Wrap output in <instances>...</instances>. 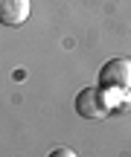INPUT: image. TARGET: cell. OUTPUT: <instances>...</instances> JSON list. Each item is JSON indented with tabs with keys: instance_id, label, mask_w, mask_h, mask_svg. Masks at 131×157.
<instances>
[{
	"instance_id": "277c9868",
	"label": "cell",
	"mask_w": 131,
	"mask_h": 157,
	"mask_svg": "<svg viewBox=\"0 0 131 157\" xmlns=\"http://www.w3.org/2000/svg\"><path fill=\"white\" fill-rule=\"evenodd\" d=\"M52 154H56V157H64V154L73 157V151H70V148H58V151H52Z\"/></svg>"
},
{
	"instance_id": "3957f363",
	"label": "cell",
	"mask_w": 131,
	"mask_h": 157,
	"mask_svg": "<svg viewBox=\"0 0 131 157\" xmlns=\"http://www.w3.org/2000/svg\"><path fill=\"white\" fill-rule=\"evenodd\" d=\"M32 3L29 0H0V23L3 26H21L29 17Z\"/></svg>"
},
{
	"instance_id": "6da1fadb",
	"label": "cell",
	"mask_w": 131,
	"mask_h": 157,
	"mask_svg": "<svg viewBox=\"0 0 131 157\" xmlns=\"http://www.w3.org/2000/svg\"><path fill=\"white\" fill-rule=\"evenodd\" d=\"M76 113L82 119H102L111 113V102L105 93L102 84H91V87H82L76 96Z\"/></svg>"
},
{
	"instance_id": "7a4b0ae2",
	"label": "cell",
	"mask_w": 131,
	"mask_h": 157,
	"mask_svg": "<svg viewBox=\"0 0 131 157\" xmlns=\"http://www.w3.org/2000/svg\"><path fill=\"white\" fill-rule=\"evenodd\" d=\"M99 84L102 87H117V90H128L131 87V58L117 56L108 58L99 70Z\"/></svg>"
}]
</instances>
